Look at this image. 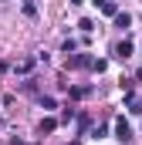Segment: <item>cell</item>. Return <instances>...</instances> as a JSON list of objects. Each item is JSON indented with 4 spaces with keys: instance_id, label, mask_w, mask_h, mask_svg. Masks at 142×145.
<instances>
[{
    "instance_id": "obj_1",
    "label": "cell",
    "mask_w": 142,
    "mask_h": 145,
    "mask_svg": "<svg viewBox=\"0 0 142 145\" xmlns=\"http://www.w3.org/2000/svg\"><path fill=\"white\" fill-rule=\"evenodd\" d=\"M115 138L125 145V142H132V125L125 121V118H115Z\"/></svg>"
},
{
    "instance_id": "obj_2",
    "label": "cell",
    "mask_w": 142,
    "mask_h": 145,
    "mask_svg": "<svg viewBox=\"0 0 142 145\" xmlns=\"http://www.w3.org/2000/svg\"><path fill=\"white\" fill-rule=\"evenodd\" d=\"M125 108L132 111V115H142V98H135V95L129 91V95H125Z\"/></svg>"
},
{
    "instance_id": "obj_3",
    "label": "cell",
    "mask_w": 142,
    "mask_h": 145,
    "mask_svg": "<svg viewBox=\"0 0 142 145\" xmlns=\"http://www.w3.org/2000/svg\"><path fill=\"white\" fill-rule=\"evenodd\" d=\"M115 57H122V61L132 57V40H118V44H115Z\"/></svg>"
},
{
    "instance_id": "obj_4",
    "label": "cell",
    "mask_w": 142,
    "mask_h": 145,
    "mask_svg": "<svg viewBox=\"0 0 142 145\" xmlns=\"http://www.w3.org/2000/svg\"><path fill=\"white\" fill-rule=\"evenodd\" d=\"M95 64V57H88V54H71V68H91Z\"/></svg>"
},
{
    "instance_id": "obj_5",
    "label": "cell",
    "mask_w": 142,
    "mask_h": 145,
    "mask_svg": "<svg viewBox=\"0 0 142 145\" xmlns=\"http://www.w3.org/2000/svg\"><path fill=\"white\" fill-rule=\"evenodd\" d=\"M115 27H118V31H129V27H132V17L118 10V14H115Z\"/></svg>"
},
{
    "instance_id": "obj_6",
    "label": "cell",
    "mask_w": 142,
    "mask_h": 145,
    "mask_svg": "<svg viewBox=\"0 0 142 145\" xmlns=\"http://www.w3.org/2000/svg\"><path fill=\"white\" fill-rule=\"evenodd\" d=\"M91 91H95L91 84H78V88H71V98H88Z\"/></svg>"
},
{
    "instance_id": "obj_7",
    "label": "cell",
    "mask_w": 142,
    "mask_h": 145,
    "mask_svg": "<svg viewBox=\"0 0 142 145\" xmlns=\"http://www.w3.org/2000/svg\"><path fill=\"white\" fill-rule=\"evenodd\" d=\"M54 128H58V121H54V118H44V121H41V135H51Z\"/></svg>"
},
{
    "instance_id": "obj_8",
    "label": "cell",
    "mask_w": 142,
    "mask_h": 145,
    "mask_svg": "<svg viewBox=\"0 0 142 145\" xmlns=\"http://www.w3.org/2000/svg\"><path fill=\"white\" fill-rule=\"evenodd\" d=\"M102 14L115 17V14H118V3H115V0H105V3H102Z\"/></svg>"
},
{
    "instance_id": "obj_9",
    "label": "cell",
    "mask_w": 142,
    "mask_h": 145,
    "mask_svg": "<svg viewBox=\"0 0 142 145\" xmlns=\"http://www.w3.org/2000/svg\"><path fill=\"white\" fill-rule=\"evenodd\" d=\"M105 135H108L105 125H95V128H91V138H105Z\"/></svg>"
},
{
    "instance_id": "obj_10",
    "label": "cell",
    "mask_w": 142,
    "mask_h": 145,
    "mask_svg": "<svg viewBox=\"0 0 142 145\" xmlns=\"http://www.w3.org/2000/svg\"><path fill=\"white\" fill-rule=\"evenodd\" d=\"M91 68H95V71H98V74H102V71H105V68H108V61H105V57H95V64H91Z\"/></svg>"
},
{
    "instance_id": "obj_11",
    "label": "cell",
    "mask_w": 142,
    "mask_h": 145,
    "mask_svg": "<svg viewBox=\"0 0 142 145\" xmlns=\"http://www.w3.org/2000/svg\"><path fill=\"white\" fill-rule=\"evenodd\" d=\"M78 27H81V31H85V34H91V31H95V24H91V20H88V17H85V20H81V24H78Z\"/></svg>"
},
{
    "instance_id": "obj_12",
    "label": "cell",
    "mask_w": 142,
    "mask_h": 145,
    "mask_svg": "<svg viewBox=\"0 0 142 145\" xmlns=\"http://www.w3.org/2000/svg\"><path fill=\"white\" fill-rule=\"evenodd\" d=\"M85 128H88V115H81V118H78V135H85Z\"/></svg>"
},
{
    "instance_id": "obj_13",
    "label": "cell",
    "mask_w": 142,
    "mask_h": 145,
    "mask_svg": "<svg viewBox=\"0 0 142 145\" xmlns=\"http://www.w3.org/2000/svg\"><path fill=\"white\" fill-rule=\"evenodd\" d=\"M135 78H139V81H142V68H139V74H135Z\"/></svg>"
},
{
    "instance_id": "obj_14",
    "label": "cell",
    "mask_w": 142,
    "mask_h": 145,
    "mask_svg": "<svg viewBox=\"0 0 142 145\" xmlns=\"http://www.w3.org/2000/svg\"><path fill=\"white\" fill-rule=\"evenodd\" d=\"M71 3H81V0H71Z\"/></svg>"
},
{
    "instance_id": "obj_15",
    "label": "cell",
    "mask_w": 142,
    "mask_h": 145,
    "mask_svg": "<svg viewBox=\"0 0 142 145\" xmlns=\"http://www.w3.org/2000/svg\"><path fill=\"white\" fill-rule=\"evenodd\" d=\"M0 128H3V121H0Z\"/></svg>"
}]
</instances>
